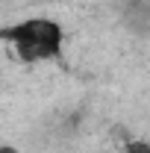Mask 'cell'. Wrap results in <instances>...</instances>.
<instances>
[{
    "mask_svg": "<svg viewBox=\"0 0 150 153\" xmlns=\"http://www.w3.org/2000/svg\"><path fill=\"white\" fill-rule=\"evenodd\" d=\"M0 38L15 47L21 62H47L62 53L65 30L59 21L50 18H24L12 27H3Z\"/></svg>",
    "mask_w": 150,
    "mask_h": 153,
    "instance_id": "1",
    "label": "cell"
}]
</instances>
